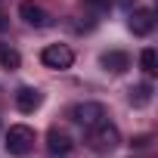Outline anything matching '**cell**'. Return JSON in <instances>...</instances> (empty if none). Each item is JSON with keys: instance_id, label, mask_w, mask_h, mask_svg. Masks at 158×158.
Segmentation results:
<instances>
[{"instance_id": "13", "label": "cell", "mask_w": 158, "mask_h": 158, "mask_svg": "<svg viewBox=\"0 0 158 158\" xmlns=\"http://www.w3.org/2000/svg\"><path fill=\"white\" fill-rule=\"evenodd\" d=\"M81 6L87 13H93V16H106L112 10V0H81Z\"/></svg>"}, {"instance_id": "8", "label": "cell", "mask_w": 158, "mask_h": 158, "mask_svg": "<svg viewBox=\"0 0 158 158\" xmlns=\"http://www.w3.org/2000/svg\"><path fill=\"white\" fill-rule=\"evenodd\" d=\"M40 102H44V93H40L37 87H19V90H16V109H19L22 115L37 112Z\"/></svg>"}, {"instance_id": "5", "label": "cell", "mask_w": 158, "mask_h": 158, "mask_svg": "<svg viewBox=\"0 0 158 158\" xmlns=\"http://www.w3.org/2000/svg\"><path fill=\"white\" fill-rule=\"evenodd\" d=\"M19 16H22L25 25H31V28H50V25H53V16H50L40 3H34V0H22V3H19Z\"/></svg>"}, {"instance_id": "6", "label": "cell", "mask_w": 158, "mask_h": 158, "mask_svg": "<svg viewBox=\"0 0 158 158\" xmlns=\"http://www.w3.org/2000/svg\"><path fill=\"white\" fill-rule=\"evenodd\" d=\"M47 152H50L53 158H68V155L74 152V143H71V136H68L65 130L53 127V130L47 133Z\"/></svg>"}, {"instance_id": "4", "label": "cell", "mask_w": 158, "mask_h": 158, "mask_svg": "<svg viewBox=\"0 0 158 158\" xmlns=\"http://www.w3.org/2000/svg\"><path fill=\"white\" fill-rule=\"evenodd\" d=\"M40 62H44L47 68L65 71V68H71V62H74V53H71V47H68V44H50V47H44V53H40Z\"/></svg>"}, {"instance_id": "11", "label": "cell", "mask_w": 158, "mask_h": 158, "mask_svg": "<svg viewBox=\"0 0 158 158\" xmlns=\"http://www.w3.org/2000/svg\"><path fill=\"white\" fill-rule=\"evenodd\" d=\"M0 65H3L6 71H16V68L22 65L19 50H16V47H10V44H0Z\"/></svg>"}, {"instance_id": "2", "label": "cell", "mask_w": 158, "mask_h": 158, "mask_svg": "<svg viewBox=\"0 0 158 158\" xmlns=\"http://www.w3.org/2000/svg\"><path fill=\"white\" fill-rule=\"evenodd\" d=\"M90 146L96 152H115L121 146V130L109 121H99L96 127H90Z\"/></svg>"}, {"instance_id": "10", "label": "cell", "mask_w": 158, "mask_h": 158, "mask_svg": "<svg viewBox=\"0 0 158 158\" xmlns=\"http://www.w3.org/2000/svg\"><path fill=\"white\" fill-rule=\"evenodd\" d=\"M152 102V84H136L130 87V106L133 109H146Z\"/></svg>"}, {"instance_id": "3", "label": "cell", "mask_w": 158, "mask_h": 158, "mask_svg": "<svg viewBox=\"0 0 158 158\" xmlns=\"http://www.w3.org/2000/svg\"><path fill=\"white\" fill-rule=\"evenodd\" d=\"M71 121L74 124H81V127H96L99 121H106V106L102 102H77V106H71Z\"/></svg>"}, {"instance_id": "1", "label": "cell", "mask_w": 158, "mask_h": 158, "mask_svg": "<svg viewBox=\"0 0 158 158\" xmlns=\"http://www.w3.org/2000/svg\"><path fill=\"white\" fill-rule=\"evenodd\" d=\"M3 146H6L10 155L25 158V155L34 149V130H31L28 124H13V127L3 133Z\"/></svg>"}, {"instance_id": "12", "label": "cell", "mask_w": 158, "mask_h": 158, "mask_svg": "<svg viewBox=\"0 0 158 158\" xmlns=\"http://www.w3.org/2000/svg\"><path fill=\"white\" fill-rule=\"evenodd\" d=\"M139 65H143L146 74H155V71H158V53H155L152 47H146V50L139 53Z\"/></svg>"}, {"instance_id": "14", "label": "cell", "mask_w": 158, "mask_h": 158, "mask_svg": "<svg viewBox=\"0 0 158 158\" xmlns=\"http://www.w3.org/2000/svg\"><path fill=\"white\" fill-rule=\"evenodd\" d=\"M0 6H3V0H0ZM3 25H6V22H3V13H0V28H3Z\"/></svg>"}, {"instance_id": "7", "label": "cell", "mask_w": 158, "mask_h": 158, "mask_svg": "<svg viewBox=\"0 0 158 158\" xmlns=\"http://www.w3.org/2000/svg\"><path fill=\"white\" fill-rule=\"evenodd\" d=\"M127 28L136 34V37H149L155 31V13L152 10H133L127 16Z\"/></svg>"}, {"instance_id": "9", "label": "cell", "mask_w": 158, "mask_h": 158, "mask_svg": "<svg viewBox=\"0 0 158 158\" xmlns=\"http://www.w3.org/2000/svg\"><path fill=\"white\" fill-rule=\"evenodd\" d=\"M99 65H102V71L124 74V71L130 68V53H124V50H109V53L99 56Z\"/></svg>"}]
</instances>
